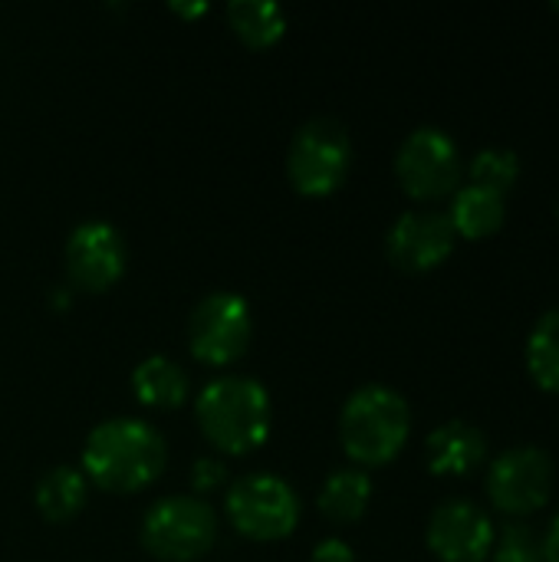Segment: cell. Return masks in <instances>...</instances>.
I'll list each match as a JSON object with an SVG mask.
<instances>
[{
  "mask_svg": "<svg viewBox=\"0 0 559 562\" xmlns=\"http://www.w3.org/2000/svg\"><path fill=\"white\" fill-rule=\"evenodd\" d=\"M412 435V408L389 385H362L349 395L339 415V438L346 454L362 468L395 461Z\"/></svg>",
  "mask_w": 559,
  "mask_h": 562,
  "instance_id": "cell-2",
  "label": "cell"
},
{
  "mask_svg": "<svg viewBox=\"0 0 559 562\" xmlns=\"http://www.w3.org/2000/svg\"><path fill=\"white\" fill-rule=\"evenodd\" d=\"M554 10H559V0H557V3H554Z\"/></svg>",
  "mask_w": 559,
  "mask_h": 562,
  "instance_id": "cell-26",
  "label": "cell"
},
{
  "mask_svg": "<svg viewBox=\"0 0 559 562\" xmlns=\"http://www.w3.org/2000/svg\"><path fill=\"white\" fill-rule=\"evenodd\" d=\"M194 418L214 448L247 454L270 431V395L247 375H221L198 395Z\"/></svg>",
  "mask_w": 559,
  "mask_h": 562,
  "instance_id": "cell-3",
  "label": "cell"
},
{
  "mask_svg": "<svg viewBox=\"0 0 559 562\" xmlns=\"http://www.w3.org/2000/svg\"><path fill=\"white\" fill-rule=\"evenodd\" d=\"M175 10H178V13L194 16V13H204V3H175Z\"/></svg>",
  "mask_w": 559,
  "mask_h": 562,
  "instance_id": "cell-25",
  "label": "cell"
},
{
  "mask_svg": "<svg viewBox=\"0 0 559 562\" xmlns=\"http://www.w3.org/2000/svg\"><path fill=\"white\" fill-rule=\"evenodd\" d=\"M227 517L250 540H280L293 533L300 520V501L283 477L257 471L231 487Z\"/></svg>",
  "mask_w": 559,
  "mask_h": 562,
  "instance_id": "cell-8",
  "label": "cell"
},
{
  "mask_svg": "<svg viewBox=\"0 0 559 562\" xmlns=\"http://www.w3.org/2000/svg\"><path fill=\"white\" fill-rule=\"evenodd\" d=\"M494 562H544V537L527 520H511L494 540Z\"/></svg>",
  "mask_w": 559,
  "mask_h": 562,
  "instance_id": "cell-21",
  "label": "cell"
},
{
  "mask_svg": "<svg viewBox=\"0 0 559 562\" xmlns=\"http://www.w3.org/2000/svg\"><path fill=\"white\" fill-rule=\"evenodd\" d=\"M221 477H224V464H221V461L204 458V461H198V464H194V484H198L201 491H204V487L221 484Z\"/></svg>",
  "mask_w": 559,
  "mask_h": 562,
  "instance_id": "cell-23",
  "label": "cell"
},
{
  "mask_svg": "<svg viewBox=\"0 0 559 562\" xmlns=\"http://www.w3.org/2000/svg\"><path fill=\"white\" fill-rule=\"evenodd\" d=\"M82 471L109 494L142 491L165 471V441L148 422L109 418L89 431Z\"/></svg>",
  "mask_w": 559,
  "mask_h": 562,
  "instance_id": "cell-1",
  "label": "cell"
},
{
  "mask_svg": "<svg viewBox=\"0 0 559 562\" xmlns=\"http://www.w3.org/2000/svg\"><path fill=\"white\" fill-rule=\"evenodd\" d=\"M544 560L559 562V510L554 514V520L547 524V533H544Z\"/></svg>",
  "mask_w": 559,
  "mask_h": 562,
  "instance_id": "cell-24",
  "label": "cell"
},
{
  "mask_svg": "<svg viewBox=\"0 0 559 562\" xmlns=\"http://www.w3.org/2000/svg\"><path fill=\"white\" fill-rule=\"evenodd\" d=\"M488 461V438L481 428L451 418L438 425L425 441V464L438 477H465L474 474Z\"/></svg>",
  "mask_w": 559,
  "mask_h": 562,
  "instance_id": "cell-13",
  "label": "cell"
},
{
  "mask_svg": "<svg viewBox=\"0 0 559 562\" xmlns=\"http://www.w3.org/2000/svg\"><path fill=\"white\" fill-rule=\"evenodd\" d=\"M425 540L441 562H484L494 550L497 530L478 504L451 497L432 510Z\"/></svg>",
  "mask_w": 559,
  "mask_h": 562,
  "instance_id": "cell-10",
  "label": "cell"
},
{
  "mask_svg": "<svg viewBox=\"0 0 559 562\" xmlns=\"http://www.w3.org/2000/svg\"><path fill=\"white\" fill-rule=\"evenodd\" d=\"M227 20H231L234 33L254 49L277 43L283 36V26H287L283 10L270 0H231Z\"/></svg>",
  "mask_w": 559,
  "mask_h": 562,
  "instance_id": "cell-19",
  "label": "cell"
},
{
  "mask_svg": "<svg viewBox=\"0 0 559 562\" xmlns=\"http://www.w3.org/2000/svg\"><path fill=\"white\" fill-rule=\"evenodd\" d=\"M217 540V517L198 497H165L142 520V547L168 562L204 557Z\"/></svg>",
  "mask_w": 559,
  "mask_h": 562,
  "instance_id": "cell-7",
  "label": "cell"
},
{
  "mask_svg": "<svg viewBox=\"0 0 559 562\" xmlns=\"http://www.w3.org/2000/svg\"><path fill=\"white\" fill-rule=\"evenodd\" d=\"M36 507L46 520L66 524L86 507V477L76 468H49L36 481Z\"/></svg>",
  "mask_w": 559,
  "mask_h": 562,
  "instance_id": "cell-17",
  "label": "cell"
},
{
  "mask_svg": "<svg viewBox=\"0 0 559 562\" xmlns=\"http://www.w3.org/2000/svg\"><path fill=\"white\" fill-rule=\"evenodd\" d=\"M554 481H557L554 458L537 445H517L491 461L484 474V494L491 507L501 510L504 517L527 520L550 504Z\"/></svg>",
  "mask_w": 559,
  "mask_h": 562,
  "instance_id": "cell-4",
  "label": "cell"
},
{
  "mask_svg": "<svg viewBox=\"0 0 559 562\" xmlns=\"http://www.w3.org/2000/svg\"><path fill=\"white\" fill-rule=\"evenodd\" d=\"M455 234L465 240H484L494 237L504 227L507 217V198L478 184H461L451 194V207L445 211Z\"/></svg>",
  "mask_w": 559,
  "mask_h": 562,
  "instance_id": "cell-14",
  "label": "cell"
},
{
  "mask_svg": "<svg viewBox=\"0 0 559 562\" xmlns=\"http://www.w3.org/2000/svg\"><path fill=\"white\" fill-rule=\"evenodd\" d=\"M527 372L530 379L550 392V395H559V310H547L530 336H527Z\"/></svg>",
  "mask_w": 559,
  "mask_h": 562,
  "instance_id": "cell-18",
  "label": "cell"
},
{
  "mask_svg": "<svg viewBox=\"0 0 559 562\" xmlns=\"http://www.w3.org/2000/svg\"><path fill=\"white\" fill-rule=\"evenodd\" d=\"M250 306L237 293H208L188 316V346L208 366H227L250 346Z\"/></svg>",
  "mask_w": 559,
  "mask_h": 562,
  "instance_id": "cell-9",
  "label": "cell"
},
{
  "mask_svg": "<svg viewBox=\"0 0 559 562\" xmlns=\"http://www.w3.org/2000/svg\"><path fill=\"white\" fill-rule=\"evenodd\" d=\"M395 175L402 191L415 201L448 198L461 188V175H465L461 148L445 128L422 125L409 132L405 142L399 145Z\"/></svg>",
  "mask_w": 559,
  "mask_h": 562,
  "instance_id": "cell-6",
  "label": "cell"
},
{
  "mask_svg": "<svg viewBox=\"0 0 559 562\" xmlns=\"http://www.w3.org/2000/svg\"><path fill=\"white\" fill-rule=\"evenodd\" d=\"M353 165L349 128L333 115H316L300 125L287 151V178L303 194H329L343 184Z\"/></svg>",
  "mask_w": 559,
  "mask_h": 562,
  "instance_id": "cell-5",
  "label": "cell"
},
{
  "mask_svg": "<svg viewBox=\"0 0 559 562\" xmlns=\"http://www.w3.org/2000/svg\"><path fill=\"white\" fill-rule=\"evenodd\" d=\"M125 270V240L105 221L79 224L66 240V273L72 286L102 293Z\"/></svg>",
  "mask_w": 559,
  "mask_h": 562,
  "instance_id": "cell-12",
  "label": "cell"
},
{
  "mask_svg": "<svg viewBox=\"0 0 559 562\" xmlns=\"http://www.w3.org/2000/svg\"><path fill=\"white\" fill-rule=\"evenodd\" d=\"M557 214H559V204H557Z\"/></svg>",
  "mask_w": 559,
  "mask_h": 562,
  "instance_id": "cell-27",
  "label": "cell"
},
{
  "mask_svg": "<svg viewBox=\"0 0 559 562\" xmlns=\"http://www.w3.org/2000/svg\"><path fill=\"white\" fill-rule=\"evenodd\" d=\"M313 562H356V557H353V547L346 540L329 537L313 550Z\"/></svg>",
  "mask_w": 559,
  "mask_h": 562,
  "instance_id": "cell-22",
  "label": "cell"
},
{
  "mask_svg": "<svg viewBox=\"0 0 559 562\" xmlns=\"http://www.w3.org/2000/svg\"><path fill=\"white\" fill-rule=\"evenodd\" d=\"M372 501V481L362 468H343L326 477L320 487L316 507L333 524H356L369 510Z\"/></svg>",
  "mask_w": 559,
  "mask_h": 562,
  "instance_id": "cell-15",
  "label": "cell"
},
{
  "mask_svg": "<svg viewBox=\"0 0 559 562\" xmlns=\"http://www.w3.org/2000/svg\"><path fill=\"white\" fill-rule=\"evenodd\" d=\"M135 395L152 408H178L188 398V375L165 356H148L132 375Z\"/></svg>",
  "mask_w": 559,
  "mask_h": 562,
  "instance_id": "cell-16",
  "label": "cell"
},
{
  "mask_svg": "<svg viewBox=\"0 0 559 562\" xmlns=\"http://www.w3.org/2000/svg\"><path fill=\"white\" fill-rule=\"evenodd\" d=\"M468 178H471V184L507 198L521 178V158L511 148H481L468 165Z\"/></svg>",
  "mask_w": 559,
  "mask_h": 562,
  "instance_id": "cell-20",
  "label": "cell"
},
{
  "mask_svg": "<svg viewBox=\"0 0 559 562\" xmlns=\"http://www.w3.org/2000/svg\"><path fill=\"white\" fill-rule=\"evenodd\" d=\"M455 227L445 211H405L385 237L389 260L405 273H425L441 267L455 250Z\"/></svg>",
  "mask_w": 559,
  "mask_h": 562,
  "instance_id": "cell-11",
  "label": "cell"
}]
</instances>
